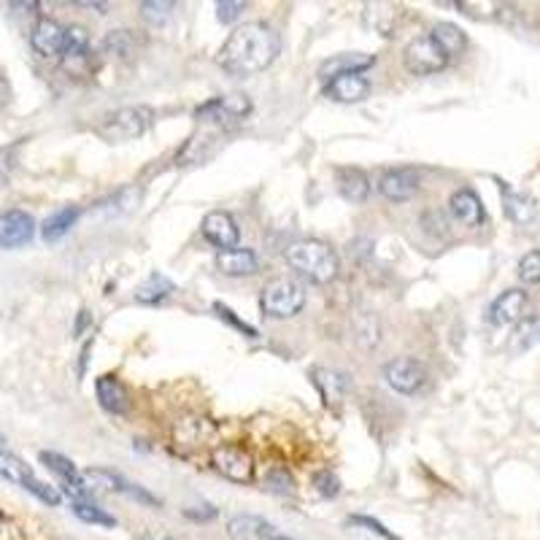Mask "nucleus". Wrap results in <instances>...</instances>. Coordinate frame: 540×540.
<instances>
[{"label":"nucleus","mask_w":540,"mask_h":540,"mask_svg":"<svg viewBox=\"0 0 540 540\" xmlns=\"http://www.w3.org/2000/svg\"><path fill=\"white\" fill-rule=\"evenodd\" d=\"M384 378L397 394H417L427 384V367L414 357H394L386 362Z\"/></svg>","instance_id":"7"},{"label":"nucleus","mask_w":540,"mask_h":540,"mask_svg":"<svg viewBox=\"0 0 540 540\" xmlns=\"http://www.w3.org/2000/svg\"><path fill=\"white\" fill-rule=\"evenodd\" d=\"M287 265L311 284H330L338 279V254L316 238L295 240L287 249Z\"/></svg>","instance_id":"2"},{"label":"nucleus","mask_w":540,"mask_h":540,"mask_svg":"<svg viewBox=\"0 0 540 540\" xmlns=\"http://www.w3.org/2000/svg\"><path fill=\"white\" fill-rule=\"evenodd\" d=\"M95 392H97V402L108 414H127L130 394H127L124 384L116 381V375H100L95 384Z\"/></svg>","instance_id":"19"},{"label":"nucleus","mask_w":540,"mask_h":540,"mask_svg":"<svg viewBox=\"0 0 540 540\" xmlns=\"http://www.w3.org/2000/svg\"><path fill=\"white\" fill-rule=\"evenodd\" d=\"M79 216H81V211H79V206H65V208H60V211H55L44 224H41V238L46 240V243H55V240H60L63 235H68L71 232V227L79 222Z\"/></svg>","instance_id":"22"},{"label":"nucleus","mask_w":540,"mask_h":540,"mask_svg":"<svg viewBox=\"0 0 540 540\" xmlns=\"http://www.w3.org/2000/svg\"><path fill=\"white\" fill-rule=\"evenodd\" d=\"M430 36H433V41L446 52L449 60L457 57V55H462V52L468 49V36H465L462 28H457L454 22H438Z\"/></svg>","instance_id":"23"},{"label":"nucleus","mask_w":540,"mask_h":540,"mask_svg":"<svg viewBox=\"0 0 540 540\" xmlns=\"http://www.w3.org/2000/svg\"><path fill=\"white\" fill-rule=\"evenodd\" d=\"M265 486H267L270 492H276V494H290V492L295 489V478H292L290 470L276 468V470H270V473L265 476Z\"/></svg>","instance_id":"33"},{"label":"nucleus","mask_w":540,"mask_h":540,"mask_svg":"<svg viewBox=\"0 0 540 540\" xmlns=\"http://www.w3.org/2000/svg\"><path fill=\"white\" fill-rule=\"evenodd\" d=\"M373 63H375L373 55H365V52H346V55H338V57H330L327 63H322L319 76H322L325 81H333V79H338V76L362 73V71H367Z\"/></svg>","instance_id":"15"},{"label":"nucleus","mask_w":540,"mask_h":540,"mask_svg":"<svg viewBox=\"0 0 540 540\" xmlns=\"http://www.w3.org/2000/svg\"><path fill=\"white\" fill-rule=\"evenodd\" d=\"M270 540H292V537H284V535H274V537H270Z\"/></svg>","instance_id":"41"},{"label":"nucleus","mask_w":540,"mask_h":540,"mask_svg":"<svg viewBox=\"0 0 540 540\" xmlns=\"http://www.w3.org/2000/svg\"><path fill=\"white\" fill-rule=\"evenodd\" d=\"M25 489H28L30 494H36L38 500H44L46 505H60V500H63V494H60L55 486H49V484H44V481H38V478H30V481L25 484Z\"/></svg>","instance_id":"35"},{"label":"nucleus","mask_w":540,"mask_h":540,"mask_svg":"<svg viewBox=\"0 0 540 540\" xmlns=\"http://www.w3.org/2000/svg\"><path fill=\"white\" fill-rule=\"evenodd\" d=\"M537 341H540V314L519 319V327L513 333V351H527Z\"/></svg>","instance_id":"28"},{"label":"nucleus","mask_w":540,"mask_h":540,"mask_svg":"<svg viewBox=\"0 0 540 540\" xmlns=\"http://www.w3.org/2000/svg\"><path fill=\"white\" fill-rule=\"evenodd\" d=\"M214 311H216V314H219V316H222V319H224L227 325H232V327H235L238 333H243L246 338H257V330H254L251 325H246L243 319H238V316H235V311H230L227 306L216 303V306H214Z\"/></svg>","instance_id":"36"},{"label":"nucleus","mask_w":540,"mask_h":540,"mask_svg":"<svg viewBox=\"0 0 540 540\" xmlns=\"http://www.w3.org/2000/svg\"><path fill=\"white\" fill-rule=\"evenodd\" d=\"M36 232V219L28 211H6L0 214V246L4 249H17L25 246Z\"/></svg>","instance_id":"10"},{"label":"nucleus","mask_w":540,"mask_h":540,"mask_svg":"<svg viewBox=\"0 0 540 540\" xmlns=\"http://www.w3.org/2000/svg\"><path fill=\"white\" fill-rule=\"evenodd\" d=\"M171 292H173V284H171L165 276L152 274V276L139 287V292H135V300L144 303V306H157V303H163Z\"/></svg>","instance_id":"26"},{"label":"nucleus","mask_w":540,"mask_h":540,"mask_svg":"<svg viewBox=\"0 0 540 540\" xmlns=\"http://www.w3.org/2000/svg\"><path fill=\"white\" fill-rule=\"evenodd\" d=\"M73 513L81 521H87V524H103V527H114L116 524V519L111 513H105L103 508H97L92 502H73Z\"/></svg>","instance_id":"30"},{"label":"nucleus","mask_w":540,"mask_h":540,"mask_svg":"<svg viewBox=\"0 0 540 540\" xmlns=\"http://www.w3.org/2000/svg\"><path fill=\"white\" fill-rule=\"evenodd\" d=\"M311 378H314V386L319 389L325 405H338L349 392V375L346 373H338L330 367H314Z\"/></svg>","instance_id":"18"},{"label":"nucleus","mask_w":540,"mask_h":540,"mask_svg":"<svg viewBox=\"0 0 540 540\" xmlns=\"http://www.w3.org/2000/svg\"><path fill=\"white\" fill-rule=\"evenodd\" d=\"M0 443H4V438H0Z\"/></svg>","instance_id":"42"},{"label":"nucleus","mask_w":540,"mask_h":540,"mask_svg":"<svg viewBox=\"0 0 540 540\" xmlns=\"http://www.w3.org/2000/svg\"><path fill=\"white\" fill-rule=\"evenodd\" d=\"M276 527L270 524L267 519L262 516H251V513H240V516H232L230 524H227V532L232 540H270L276 532Z\"/></svg>","instance_id":"17"},{"label":"nucleus","mask_w":540,"mask_h":540,"mask_svg":"<svg viewBox=\"0 0 540 540\" xmlns=\"http://www.w3.org/2000/svg\"><path fill=\"white\" fill-rule=\"evenodd\" d=\"M30 44H33V49H36L41 57H60L63 49H65V30H63L55 20L44 17V20L36 22L33 36H30Z\"/></svg>","instance_id":"14"},{"label":"nucleus","mask_w":540,"mask_h":540,"mask_svg":"<svg viewBox=\"0 0 540 540\" xmlns=\"http://www.w3.org/2000/svg\"><path fill=\"white\" fill-rule=\"evenodd\" d=\"M12 171H14V155L9 149H4V152H0V190L9 184Z\"/></svg>","instance_id":"39"},{"label":"nucleus","mask_w":540,"mask_h":540,"mask_svg":"<svg viewBox=\"0 0 540 540\" xmlns=\"http://www.w3.org/2000/svg\"><path fill=\"white\" fill-rule=\"evenodd\" d=\"M314 486L322 497H335L341 492V478L333 470H319L314 476Z\"/></svg>","instance_id":"34"},{"label":"nucleus","mask_w":540,"mask_h":540,"mask_svg":"<svg viewBox=\"0 0 540 540\" xmlns=\"http://www.w3.org/2000/svg\"><path fill=\"white\" fill-rule=\"evenodd\" d=\"M152 122H155V114L149 105H124V108L111 111L100 122L97 132L111 144H122V141L141 139V135L152 127Z\"/></svg>","instance_id":"3"},{"label":"nucleus","mask_w":540,"mask_h":540,"mask_svg":"<svg viewBox=\"0 0 540 540\" xmlns=\"http://www.w3.org/2000/svg\"><path fill=\"white\" fill-rule=\"evenodd\" d=\"M81 478H84V484H87V489L92 494L95 492H124L127 489V481L119 473L105 470V468H89V470L81 473Z\"/></svg>","instance_id":"25"},{"label":"nucleus","mask_w":540,"mask_h":540,"mask_svg":"<svg viewBox=\"0 0 540 540\" xmlns=\"http://www.w3.org/2000/svg\"><path fill=\"white\" fill-rule=\"evenodd\" d=\"M184 516H187V519L206 521V519H214V516H216V508H211V505H208L206 510H192V508H187V510H184Z\"/></svg>","instance_id":"40"},{"label":"nucleus","mask_w":540,"mask_h":540,"mask_svg":"<svg viewBox=\"0 0 540 540\" xmlns=\"http://www.w3.org/2000/svg\"><path fill=\"white\" fill-rule=\"evenodd\" d=\"M449 211L457 222H462L468 227H476L484 222V206L473 190H457L449 200Z\"/></svg>","instance_id":"21"},{"label":"nucleus","mask_w":540,"mask_h":540,"mask_svg":"<svg viewBox=\"0 0 540 540\" xmlns=\"http://www.w3.org/2000/svg\"><path fill=\"white\" fill-rule=\"evenodd\" d=\"M516 274H519V279L524 284H540V249H535V251H529V254H524L519 259Z\"/></svg>","instance_id":"31"},{"label":"nucleus","mask_w":540,"mask_h":540,"mask_svg":"<svg viewBox=\"0 0 540 540\" xmlns=\"http://www.w3.org/2000/svg\"><path fill=\"white\" fill-rule=\"evenodd\" d=\"M171 12H173V4H163V0H147V4H141V17L155 28L165 25Z\"/></svg>","instance_id":"32"},{"label":"nucleus","mask_w":540,"mask_h":540,"mask_svg":"<svg viewBox=\"0 0 540 540\" xmlns=\"http://www.w3.org/2000/svg\"><path fill=\"white\" fill-rule=\"evenodd\" d=\"M422 187V176L414 168H392L386 173H381L378 179V190L386 200L392 203H402V200H411Z\"/></svg>","instance_id":"9"},{"label":"nucleus","mask_w":540,"mask_h":540,"mask_svg":"<svg viewBox=\"0 0 540 540\" xmlns=\"http://www.w3.org/2000/svg\"><path fill=\"white\" fill-rule=\"evenodd\" d=\"M367 92H370V81L362 73L338 76V79L325 84V95L338 100V103H359L367 97Z\"/></svg>","instance_id":"16"},{"label":"nucleus","mask_w":540,"mask_h":540,"mask_svg":"<svg viewBox=\"0 0 540 540\" xmlns=\"http://www.w3.org/2000/svg\"><path fill=\"white\" fill-rule=\"evenodd\" d=\"M216 267L222 270L224 276H232V279H243V276H254L259 270V259L254 254V249H224L216 254Z\"/></svg>","instance_id":"12"},{"label":"nucleus","mask_w":540,"mask_h":540,"mask_svg":"<svg viewBox=\"0 0 540 540\" xmlns=\"http://www.w3.org/2000/svg\"><path fill=\"white\" fill-rule=\"evenodd\" d=\"M502 203H505L508 219L516 222V224H529V222L535 219V214H537L532 198H527V195H521V192H513V190H508V187L502 190Z\"/></svg>","instance_id":"24"},{"label":"nucleus","mask_w":540,"mask_h":540,"mask_svg":"<svg viewBox=\"0 0 540 540\" xmlns=\"http://www.w3.org/2000/svg\"><path fill=\"white\" fill-rule=\"evenodd\" d=\"M251 108H254V105H251L249 95H243V92H230V95H222V97L211 100L208 105H203L200 114H198V119H200L203 124L216 127V130H227V127L243 122V119L251 114Z\"/></svg>","instance_id":"5"},{"label":"nucleus","mask_w":540,"mask_h":540,"mask_svg":"<svg viewBox=\"0 0 540 540\" xmlns=\"http://www.w3.org/2000/svg\"><path fill=\"white\" fill-rule=\"evenodd\" d=\"M402 60H405V68H409L414 76H430V73H438L449 65L446 52L433 41V36L414 38L409 46H405Z\"/></svg>","instance_id":"6"},{"label":"nucleus","mask_w":540,"mask_h":540,"mask_svg":"<svg viewBox=\"0 0 540 540\" xmlns=\"http://www.w3.org/2000/svg\"><path fill=\"white\" fill-rule=\"evenodd\" d=\"M335 187L343 200L349 203H365L370 195V181L367 173L359 168H338L335 171Z\"/></svg>","instance_id":"20"},{"label":"nucleus","mask_w":540,"mask_h":540,"mask_svg":"<svg viewBox=\"0 0 540 540\" xmlns=\"http://www.w3.org/2000/svg\"><path fill=\"white\" fill-rule=\"evenodd\" d=\"M527 308V292L524 290H505L502 295H497V300L489 306V322L494 327H505L521 319Z\"/></svg>","instance_id":"13"},{"label":"nucleus","mask_w":540,"mask_h":540,"mask_svg":"<svg viewBox=\"0 0 540 540\" xmlns=\"http://www.w3.org/2000/svg\"><path fill=\"white\" fill-rule=\"evenodd\" d=\"M243 9H246V4H240V0H222V4H216V17H219V22L230 25L243 14Z\"/></svg>","instance_id":"37"},{"label":"nucleus","mask_w":540,"mask_h":540,"mask_svg":"<svg viewBox=\"0 0 540 540\" xmlns=\"http://www.w3.org/2000/svg\"><path fill=\"white\" fill-rule=\"evenodd\" d=\"M211 460H214V468L224 478H230L235 484H251V478H254V462H251V457H249L246 449L224 443V446L214 449Z\"/></svg>","instance_id":"8"},{"label":"nucleus","mask_w":540,"mask_h":540,"mask_svg":"<svg viewBox=\"0 0 540 540\" xmlns=\"http://www.w3.org/2000/svg\"><path fill=\"white\" fill-rule=\"evenodd\" d=\"M282 52L279 33L265 22H249L230 33L219 49V65L232 76H251L274 65Z\"/></svg>","instance_id":"1"},{"label":"nucleus","mask_w":540,"mask_h":540,"mask_svg":"<svg viewBox=\"0 0 540 540\" xmlns=\"http://www.w3.org/2000/svg\"><path fill=\"white\" fill-rule=\"evenodd\" d=\"M351 524H357V527H365V529H370L373 535H378V537H384V540H400L394 532H389L378 519H373V516H351Z\"/></svg>","instance_id":"38"},{"label":"nucleus","mask_w":540,"mask_h":540,"mask_svg":"<svg viewBox=\"0 0 540 540\" xmlns=\"http://www.w3.org/2000/svg\"><path fill=\"white\" fill-rule=\"evenodd\" d=\"M203 235L216 246V249H235L238 246V238H240V230L235 224V219L224 211H211L206 219H203Z\"/></svg>","instance_id":"11"},{"label":"nucleus","mask_w":540,"mask_h":540,"mask_svg":"<svg viewBox=\"0 0 540 540\" xmlns=\"http://www.w3.org/2000/svg\"><path fill=\"white\" fill-rule=\"evenodd\" d=\"M87 46H89V33L84 28L73 25L65 30V49H63L65 60H81L87 55Z\"/></svg>","instance_id":"29"},{"label":"nucleus","mask_w":540,"mask_h":540,"mask_svg":"<svg viewBox=\"0 0 540 540\" xmlns=\"http://www.w3.org/2000/svg\"><path fill=\"white\" fill-rule=\"evenodd\" d=\"M259 306L270 319H292L306 306V287L295 279H274L262 290Z\"/></svg>","instance_id":"4"},{"label":"nucleus","mask_w":540,"mask_h":540,"mask_svg":"<svg viewBox=\"0 0 540 540\" xmlns=\"http://www.w3.org/2000/svg\"><path fill=\"white\" fill-rule=\"evenodd\" d=\"M0 478H6V481H14V484H28L30 478H36L33 476V470H30V465L25 462V460H20V457H14V454H9V451H0Z\"/></svg>","instance_id":"27"}]
</instances>
